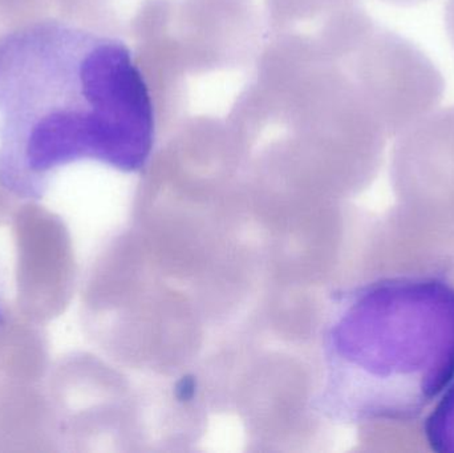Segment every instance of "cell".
<instances>
[{
  "label": "cell",
  "instance_id": "277c9868",
  "mask_svg": "<svg viewBox=\"0 0 454 453\" xmlns=\"http://www.w3.org/2000/svg\"><path fill=\"white\" fill-rule=\"evenodd\" d=\"M424 433L434 452L454 453V380L427 418Z\"/></svg>",
  "mask_w": 454,
  "mask_h": 453
},
{
  "label": "cell",
  "instance_id": "6da1fadb",
  "mask_svg": "<svg viewBox=\"0 0 454 453\" xmlns=\"http://www.w3.org/2000/svg\"><path fill=\"white\" fill-rule=\"evenodd\" d=\"M154 106L132 51L108 34L45 18L0 36V186L40 201L61 168L146 167Z\"/></svg>",
  "mask_w": 454,
  "mask_h": 453
},
{
  "label": "cell",
  "instance_id": "5b68a950",
  "mask_svg": "<svg viewBox=\"0 0 454 453\" xmlns=\"http://www.w3.org/2000/svg\"><path fill=\"white\" fill-rule=\"evenodd\" d=\"M53 0H0V26L10 29L50 18Z\"/></svg>",
  "mask_w": 454,
  "mask_h": 453
},
{
  "label": "cell",
  "instance_id": "8992f818",
  "mask_svg": "<svg viewBox=\"0 0 454 453\" xmlns=\"http://www.w3.org/2000/svg\"><path fill=\"white\" fill-rule=\"evenodd\" d=\"M445 28L454 47V0H448L445 5Z\"/></svg>",
  "mask_w": 454,
  "mask_h": 453
},
{
  "label": "cell",
  "instance_id": "ba28073f",
  "mask_svg": "<svg viewBox=\"0 0 454 453\" xmlns=\"http://www.w3.org/2000/svg\"><path fill=\"white\" fill-rule=\"evenodd\" d=\"M0 316H2V313H0Z\"/></svg>",
  "mask_w": 454,
  "mask_h": 453
},
{
  "label": "cell",
  "instance_id": "7a4b0ae2",
  "mask_svg": "<svg viewBox=\"0 0 454 453\" xmlns=\"http://www.w3.org/2000/svg\"><path fill=\"white\" fill-rule=\"evenodd\" d=\"M315 411L347 426L418 419L454 380V285L373 279L336 293L322 332Z\"/></svg>",
  "mask_w": 454,
  "mask_h": 453
},
{
  "label": "cell",
  "instance_id": "52a82bcc",
  "mask_svg": "<svg viewBox=\"0 0 454 453\" xmlns=\"http://www.w3.org/2000/svg\"><path fill=\"white\" fill-rule=\"evenodd\" d=\"M387 4L396 5V7H416V5L424 4L429 0H380Z\"/></svg>",
  "mask_w": 454,
  "mask_h": 453
},
{
  "label": "cell",
  "instance_id": "3957f363",
  "mask_svg": "<svg viewBox=\"0 0 454 453\" xmlns=\"http://www.w3.org/2000/svg\"><path fill=\"white\" fill-rule=\"evenodd\" d=\"M359 93L389 135L431 113L445 92L439 66L415 43L372 27L355 61Z\"/></svg>",
  "mask_w": 454,
  "mask_h": 453
}]
</instances>
